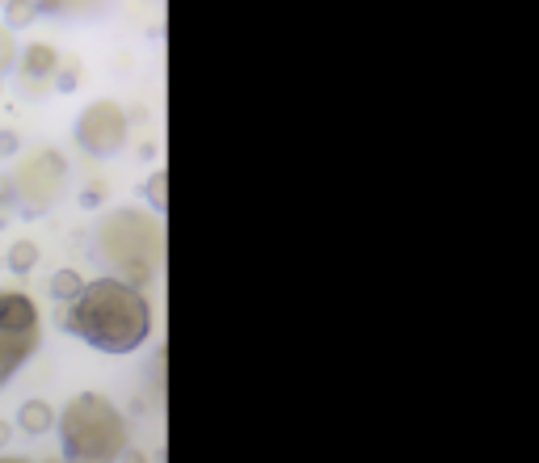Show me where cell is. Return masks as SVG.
<instances>
[{
  "mask_svg": "<svg viewBox=\"0 0 539 463\" xmlns=\"http://www.w3.org/2000/svg\"><path fill=\"white\" fill-rule=\"evenodd\" d=\"M81 291H85V278L76 274V270L64 266V270H55V274H51V299H59V308H68Z\"/></svg>",
  "mask_w": 539,
  "mask_h": 463,
  "instance_id": "obj_7",
  "label": "cell"
},
{
  "mask_svg": "<svg viewBox=\"0 0 539 463\" xmlns=\"http://www.w3.org/2000/svg\"><path fill=\"white\" fill-rule=\"evenodd\" d=\"M9 438H13V426H9V421H0V447H5Z\"/></svg>",
  "mask_w": 539,
  "mask_h": 463,
  "instance_id": "obj_12",
  "label": "cell"
},
{
  "mask_svg": "<svg viewBox=\"0 0 539 463\" xmlns=\"http://www.w3.org/2000/svg\"><path fill=\"white\" fill-rule=\"evenodd\" d=\"M5 266H9L13 274H30V270L38 266V245H34V240H13Z\"/></svg>",
  "mask_w": 539,
  "mask_h": 463,
  "instance_id": "obj_8",
  "label": "cell"
},
{
  "mask_svg": "<svg viewBox=\"0 0 539 463\" xmlns=\"http://www.w3.org/2000/svg\"><path fill=\"white\" fill-rule=\"evenodd\" d=\"M0 463H30V459H22V455H0Z\"/></svg>",
  "mask_w": 539,
  "mask_h": 463,
  "instance_id": "obj_13",
  "label": "cell"
},
{
  "mask_svg": "<svg viewBox=\"0 0 539 463\" xmlns=\"http://www.w3.org/2000/svg\"><path fill=\"white\" fill-rule=\"evenodd\" d=\"M17 68V51H13V38H9V26H0V72Z\"/></svg>",
  "mask_w": 539,
  "mask_h": 463,
  "instance_id": "obj_10",
  "label": "cell"
},
{
  "mask_svg": "<svg viewBox=\"0 0 539 463\" xmlns=\"http://www.w3.org/2000/svg\"><path fill=\"white\" fill-rule=\"evenodd\" d=\"M59 325L102 354H131L152 333V308L123 278H93L68 308H59Z\"/></svg>",
  "mask_w": 539,
  "mask_h": 463,
  "instance_id": "obj_1",
  "label": "cell"
},
{
  "mask_svg": "<svg viewBox=\"0 0 539 463\" xmlns=\"http://www.w3.org/2000/svg\"><path fill=\"white\" fill-rule=\"evenodd\" d=\"M55 47H47V43H30L26 51H22V72L26 76H51L55 72Z\"/></svg>",
  "mask_w": 539,
  "mask_h": 463,
  "instance_id": "obj_6",
  "label": "cell"
},
{
  "mask_svg": "<svg viewBox=\"0 0 539 463\" xmlns=\"http://www.w3.org/2000/svg\"><path fill=\"white\" fill-rule=\"evenodd\" d=\"M59 438H64L68 463H114L123 451V417L106 396L85 392L59 417Z\"/></svg>",
  "mask_w": 539,
  "mask_h": 463,
  "instance_id": "obj_2",
  "label": "cell"
},
{
  "mask_svg": "<svg viewBox=\"0 0 539 463\" xmlns=\"http://www.w3.org/2000/svg\"><path fill=\"white\" fill-rule=\"evenodd\" d=\"M76 139H81V148L106 156L123 144V114H118L110 102H97L81 114V123H76Z\"/></svg>",
  "mask_w": 539,
  "mask_h": 463,
  "instance_id": "obj_4",
  "label": "cell"
},
{
  "mask_svg": "<svg viewBox=\"0 0 539 463\" xmlns=\"http://www.w3.org/2000/svg\"><path fill=\"white\" fill-rule=\"evenodd\" d=\"M38 350V308L26 291H0V388Z\"/></svg>",
  "mask_w": 539,
  "mask_h": 463,
  "instance_id": "obj_3",
  "label": "cell"
},
{
  "mask_svg": "<svg viewBox=\"0 0 539 463\" xmlns=\"http://www.w3.org/2000/svg\"><path fill=\"white\" fill-rule=\"evenodd\" d=\"M17 152V135L13 131H0V156H13Z\"/></svg>",
  "mask_w": 539,
  "mask_h": 463,
  "instance_id": "obj_11",
  "label": "cell"
},
{
  "mask_svg": "<svg viewBox=\"0 0 539 463\" xmlns=\"http://www.w3.org/2000/svg\"><path fill=\"white\" fill-rule=\"evenodd\" d=\"M0 9H5V26H9V30L30 26V22H34V13H38L34 0H0Z\"/></svg>",
  "mask_w": 539,
  "mask_h": 463,
  "instance_id": "obj_9",
  "label": "cell"
},
{
  "mask_svg": "<svg viewBox=\"0 0 539 463\" xmlns=\"http://www.w3.org/2000/svg\"><path fill=\"white\" fill-rule=\"evenodd\" d=\"M51 426H59L55 409L47 405V400H26L22 409H17V430L38 438V434H51Z\"/></svg>",
  "mask_w": 539,
  "mask_h": 463,
  "instance_id": "obj_5",
  "label": "cell"
}]
</instances>
